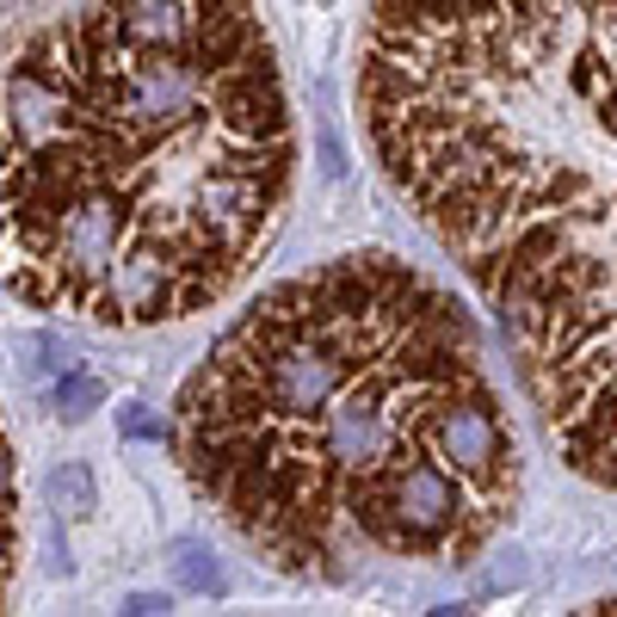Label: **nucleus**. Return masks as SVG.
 Wrapping results in <instances>:
<instances>
[{"mask_svg": "<svg viewBox=\"0 0 617 617\" xmlns=\"http://www.w3.org/2000/svg\"><path fill=\"white\" fill-rule=\"evenodd\" d=\"M19 550H26V531H19V451L7 439V427H0V599L19 580Z\"/></svg>", "mask_w": 617, "mask_h": 617, "instance_id": "4", "label": "nucleus"}, {"mask_svg": "<svg viewBox=\"0 0 617 617\" xmlns=\"http://www.w3.org/2000/svg\"><path fill=\"white\" fill-rule=\"evenodd\" d=\"M352 99L562 463L617 494V0H371Z\"/></svg>", "mask_w": 617, "mask_h": 617, "instance_id": "3", "label": "nucleus"}, {"mask_svg": "<svg viewBox=\"0 0 617 617\" xmlns=\"http://www.w3.org/2000/svg\"><path fill=\"white\" fill-rule=\"evenodd\" d=\"M174 457L259 562L322 587L470 562L525 488L476 322L383 247L272 284L179 390Z\"/></svg>", "mask_w": 617, "mask_h": 617, "instance_id": "1", "label": "nucleus"}, {"mask_svg": "<svg viewBox=\"0 0 617 617\" xmlns=\"http://www.w3.org/2000/svg\"><path fill=\"white\" fill-rule=\"evenodd\" d=\"M296 111L259 0H81L0 56V284L81 327H167L266 259Z\"/></svg>", "mask_w": 617, "mask_h": 617, "instance_id": "2", "label": "nucleus"}]
</instances>
